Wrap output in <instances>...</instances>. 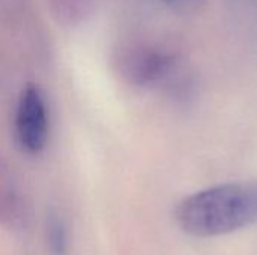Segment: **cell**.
I'll return each mask as SVG.
<instances>
[{
	"label": "cell",
	"instance_id": "cell-2",
	"mask_svg": "<svg viewBox=\"0 0 257 255\" xmlns=\"http://www.w3.org/2000/svg\"><path fill=\"white\" fill-rule=\"evenodd\" d=\"M17 132L20 143L29 152L44 149L48 137L47 111L41 90L29 84L20 96L17 110Z\"/></svg>",
	"mask_w": 257,
	"mask_h": 255
},
{
	"label": "cell",
	"instance_id": "cell-4",
	"mask_svg": "<svg viewBox=\"0 0 257 255\" xmlns=\"http://www.w3.org/2000/svg\"><path fill=\"white\" fill-rule=\"evenodd\" d=\"M47 243L56 255H62L66 249V231L62 219L54 213L47 219Z\"/></svg>",
	"mask_w": 257,
	"mask_h": 255
},
{
	"label": "cell",
	"instance_id": "cell-3",
	"mask_svg": "<svg viewBox=\"0 0 257 255\" xmlns=\"http://www.w3.org/2000/svg\"><path fill=\"white\" fill-rule=\"evenodd\" d=\"M170 65V60L166 56L157 54V53H145L140 54L133 65V75L145 83L152 81L161 77Z\"/></svg>",
	"mask_w": 257,
	"mask_h": 255
},
{
	"label": "cell",
	"instance_id": "cell-1",
	"mask_svg": "<svg viewBox=\"0 0 257 255\" xmlns=\"http://www.w3.org/2000/svg\"><path fill=\"white\" fill-rule=\"evenodd\" d=\"M176 222L194 237H217L257 222V183H224L184 198Z\"/></svg>",
	"mask_w": 257,
	"mask_h": 255
}]
</instances>
